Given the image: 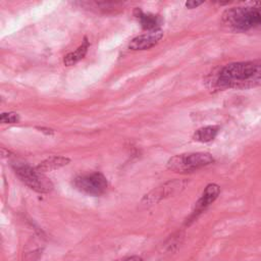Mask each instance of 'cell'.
Segmentation results:
<instances>
[{
	"label": "cell",
	"mask_w": 261,
	"mask_h": 261,
	"mask_svg": "<svg viewBox=\"0 0 261 261\" xmlns=\"http://www.w3.org/2000/svg\"><path fill=\"white\" fill-rule=\"evenodd\" d=\"M211 89H249L261 86V60L228 63L207 79Z\"/></svg>",
	"instance_id": "obj_1"
},
{
	"label": "cell",
	"mask_w": 261,
	"mask_h": 261,
	"mask_svg": "<svg viewBox=\"0 0 261 261\" xmlns=\"http://www.w3.org/2000/svg\"><path fill=\"white\" fill-rule=\"evenodd\" d=\"M221 21L233 32H247L261 28V2L253 6L229 8L222 13Z\"/></svg>",
	"instance_id": "obj_2"
},
{
	"label": "cell",
	"mask_w": 261,
	"mask_h": 261,
	"mask_svg": "<svg viewBox=\"0 0 261 261\" xmlns=\"http://www.w3.org/2000/svg\"><path fill=\"white\" fill-rule=\"evenodd\" d=\"M215 160L213 156L206 152L182 153L168 159L166 166L174 172H192L202 167L210 165Z\"/></svg>",
	"instance_id": "obj_3"
},
{
	"label": "cell",
	"mask_w": 261,
	"mask_h": 261,
	"mask_svg": "<svg viewBox=\"0 0 261 261\" xmlns=\"http://www.w3.org/2000/svg\"><path fill=\"white\" fill-rule=\"evenodd\" d=\"M12 168L16 176L35 192L47 194L53 190L52 181L36 167H32L27 163L16 162L12 164Z\"/></svg>",
	"instance_id": "obj_4"
},
{
	"label": "cell",
	"mask_w": 261,
	"mask_h": 261,
	"mask_svg": "<svg viewBox=\"0 0 261 261\" xmlns=\"http://www.w3.org/2000/svg\"><path fill=\"white\" fill-rule=\"evenodd\" d=\"M73 187L90 196H101L104 194L108 187L107 178L100 172H92L76 176L72 181Z\"/></svg>",
	"instance_id": "obj_5"
},
{
	"label": "cell",
	"mask_w": 261,
	"mask_h": 261,
	"mask_svg": "<svg viewBox=\"0 0 261 261\" xmlns=\"http://www.w3.org/2000/svg\"><path fill=\"white\" fill-rule=\"evenodd\" d=\"M188 185V181L185 179H173L164 182L163 185L155 188L147 195L144 196L142 203L146 205H152L158 203L164 199L175 196L182 192Z\"/></svg>",
	"instance_id": "obj_6"
},
{
	"label": "cell",
	"mask_w": 261,
	"mask_h": 261,
	"mask_svg": "<svg viewBox=\"0 0 261 261\" xmlns=\"http://www.w3.org/2000/svg\"><path fill=\"white\" fill-rule=\"evenodd\" d=\"M220 194V188L216 184H209L204 189L201 197L195 204L194 211L191 215L190 219L196 218L200 213H202L207 207H209L219 196Z\"/></svg>",
	"instance_id": "obj_7"
},
{
	"label": "cell",
	"mask_w": 261,
	"mask_h": 261,
	"mask_svg": "<svg viewBox=\"0 0 261 261\" xmlns=\"http://www.w3.org/2000/svg\"><path fill=\"white\" fill-rule=\"evenodd\" d=\"M163 38V32L161 30L150 31L143 35H139L134 38L128 44V48L135 51L138 50H147L159 43V41Z\"/></svg>",
	"instance_id": "obj_8"
},
{
	"label": "cell",
	"mask_w": 261,
	"mask_h": 261,
	"mask_svg": "<svg viewBox=\"0 0 261 261\" xmlns=\"http://www.w3.org/2000/svg\"><path fill=\"white\" fill-rule=\"evenodd\" d=\"M70 162V159L67 157H63V156H51L47 159H45L44 161H42L40 164H38L36 166V168L42 172H48V171H53L56 170L58 168H61L65 165H67Z\"/></svg>",
	"instance_id": "obj_9"
},
{
	"label": "cell",
	"mask_w": 261,
	"mask_h": 261,
	"mask_svg": "<svg viewBox=\"0 0 261 261\" xmlns=\"http://www.w3.org/2000/svg\"><path fill=\"white\" fill-rule=\"evenodd\" d=\"M134 15L138 18L143 29L150 31L158 30V25L160 24V17L158 15L152 14V13H145L141 9L136 8L134 11Z\"/></svg>",
	"instance_id": "obj_10"
},
{
	"label": "cell",
	"mask_w": 261,
	"mask_h": 261,
	"mask_svg": "<svg viewBox=\"0 0 261 261\" xmlns=\"http://www.w3.org/2000/svg\"><path fill=\"white\" fill-rule=\"evenodd\" d=\"M89 46H90V43L87 40V38H85L82 45H80L74 51H72L64 56V58H63L64 65L71 66V65H74L76 62H79L81 59H83L88 51Z\"/></svg>",
	"instance_id": "obj_11"
},
{
	"label": "cell",
	"mask_w": 261,
	"mask_h": 261,
	"mask_svg": "<svg viewBox=\"0 0 261 261\" xmlns=\"http://www.w3.org/2000/svg\"><path fill=\"white\" fill-rule=\"evenodd\" d=\"M218 132H219V126H217V125L203 126V127L198 128L194 133L193 139L200 143H208V142L213 141L216 138Z\"/></svg>",
	"instance_id": "obj_12"
},
{
	"label": "cell",
	"mask_w": 261,
	"mask_h": 261,
	"mask_svg": "<svg viewBox=\"0 0 261 261\" xmlns=\"http://www.w3.org/2000/svg\"><path fill=\"white\" fill-rule=\"evenodd\" d=\"M19 115L15 112H3L0 116V121L2 123H15L18 122Z\"/></svg>",
	"instance_id": "obj_13"
},
{
	"label": "cell",
	"mask_w": 261,
	"mask_h": 261,
	"mask_svg": "<svg viewBox=\"0 0 261 261\" xmlns=\"http://www.w3.org/2000/svg\"><path fill=\"white\" fill-rule=\"evenodd\" d=\"M203 2H197V1H188L186 2V7L189 8V9H193V8H196L198 6H200Z\"/></svg>",
	"instance_id": "obj_14"
},
{
	"label": "cell",
	"mask_w": 261,
	"mask_h": 261,
	"mask_svg": "<svg viewBox=\"0 0 261 261\" xmlns=\"http://www.w3.org/2000/svg\"><path fill=\"white\" fill-rule=\"evenodd\" d=\"M117 261H143V259L139 256H130V257H126V258H123V259H120Z\"/></svg>",
	"instance_id": "obj_15"
}]
</instances>
